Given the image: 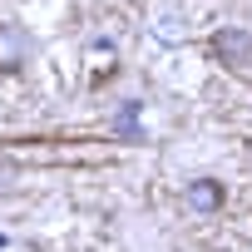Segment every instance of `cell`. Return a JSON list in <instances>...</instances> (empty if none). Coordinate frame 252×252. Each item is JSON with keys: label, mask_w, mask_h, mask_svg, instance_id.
<instances>
[{"label": "cell", "mask_w": 252, "mask_h": 252, "mask_svg": "<svg viewBox=\"0 0 252 252\" xmlns=\"http://www.w3.org/2000/svg\"><path fill=\"white\" fill-rule=\"evenodd\" d=\"M114 129L124 134V139H139V99H129L119 109V119H114Z\"/></svg>", "instance_id": "cell-4"}, {"label": "cell", "mask_w": 252, "mask_h": 252, "mask_svg": "<svg viewBox=\"0 0 252 252\" xmlns=\"http://www.w3.org/2000/svg\"><path fill=\"white\" fill-rule=\"evenodd\" d=\"M35 55V40L25 25H0V74H20Z\"/></svg>", "instance_id": "cell-1"}, {"label": "cell", "mask_w": 252, "mask_h": 252, "mask_svg": "<svg viewBox=\"0 0 252 252\" xmlns=\"http://www.w3.org/2000/svg\"><path fill=\"white\" fill-rule=\"evenodd\" d=\"M222 198H227V188H222V183H213V178L188 183V208H193V213H218V208H222Z\"/></svg>", "instance_id": "cell-3"}, {"label": "cell", "mask_w": 252, "mask_h": 252, "mask_svg": "<svg viewBox=\"0 0 252 252\" xmlns=\"http://www.w3.org/2000/svg\"><path fill=\"white\" fill-rule=\"evenodd\" d=\"M213 55H218L222 64H247V60H252V35L237 30V25H227V30L213 35Z\"/></svg>", "instance_id": "cell-2"}]
</instances>
